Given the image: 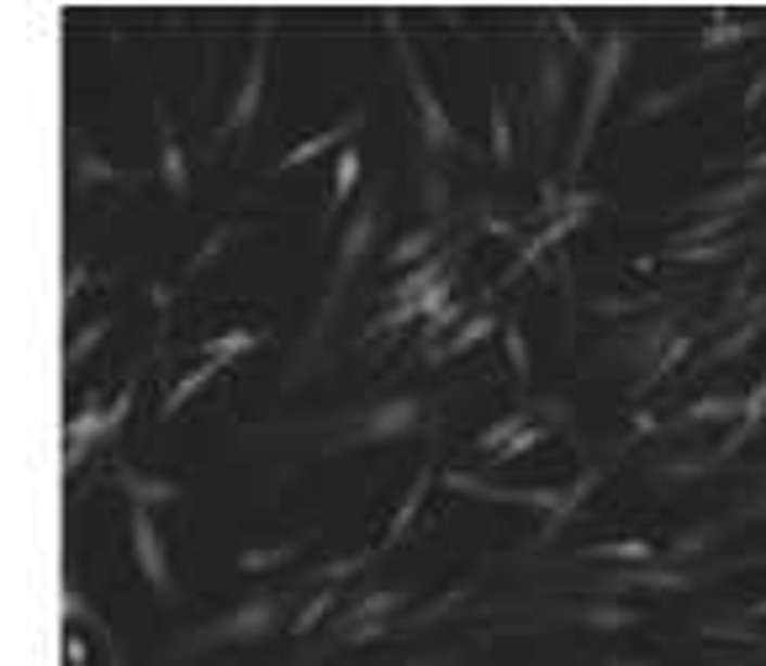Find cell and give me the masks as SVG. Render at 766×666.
Instances as JSON below:
<instances>
[{"mask_svg":"<svg viewBox=\"0 0 766 666\" xmlns=\"http://www.w3.org/2000/svg\"><path fill=\"white\" fill-rule=\"evenodd\" d=\"M629 48H635V38H629L624 27H613V33L598 42V53H592V80H587L582 123H576V143H571V169L587 165V149H592V138H598V123H603L608 101H613V85H618L624 64H629Z\"/></svg>","mask_w":766,"mask_h":666,"instance_id":"1","label":"cell"},{"mask_svg":"<svg viewBox=\"0 0 766 666\" xmlns=\"http://www.w3.org/2000/svg\"><path fill=\"white\" fill-rule=\"evenodd\" d=\"M397 59H403V69H407L412 106H418V117H423V143L439 149V154L460 149V132H455V123H449V112L439 106V95H434V85H429V75H423V64H418V53H412V42H407L403 33H397Z\"/></svg>","mask_w":766,"mask_h":666,"instance_id":"2","label":"cell"},{"mask_svg":"<svg viewBox=\"0 0 766 666\" xmlns=\"http://www.w3.org/2000/svg\"><path fill=\"white\" fill-rule=\"evenodd\" d=\"M444 482L455 492H471L482 502H513V508H539V513H556V502H561V492H550V487H491V482L471 476V471H449Z\"/></svg>","mask_w":766,"mask_h":666,"instance_id":"3","label":"cell"},{"mask_svg":"<svg viewBox=\"0 0 766 666\" xmlns=\"http://www.w3.org/2000/svg\"><path fill=\"white\" fill-rule=\"evenodd\" d=\"M132 550H138V566L154 582V592H175V577H169V561H164V545L154 518H149V508H132Z\"/></svg>","mask_w":766,"mask_h":666,"instance_id":"4","label":"cell"},{"mask_svg":"<svg viewBox=\"0 0 766 666\" xmlns=\"http://www.w3.org/2000/svg\"><path fill=\"white\" fill-rule=\"evenodd\" d=\"M418 418H423V402H418V397H397V402L375 408V413L355 428V445H370V439H397V434H407Z\"/></svg>","mask_w":766,"mask_h":666,"instance_id":"5","label":"cell"},{"mask_svg":"<svg viewBox=\"0 0 766 666\" xmlns=\"http://www.w3.org/2000/svg\"><path fill=\"white\" fill-rule=\"evenodd\" d=\"M360 123H365V112H349V117H344V123H339V127H323L318 138H307V143H296V149H285V154H281V165H276V169L312 165L318 154H328V149H339V143H349V138H355V127H360Z\"/></svg>","mask_w":766,"mask_h":666,"instance_id":"6","label":"cell"},{"mask_svg":"<svg viewBox=\"0 0 766 666\" xmlns=\"http://www.w3.org/2000/svg\"><path fill=\"white\" fill-rule=\"evenodd\" d=\"M276 619V598H259V603H243L239 614H228L217 629H206V640H254L265 635Z\"/></svg>","mask_w":766,"mask_h":666,"instance_id":"7","label":"cell"},{"mask_svg":"<svg viewBox=\"0 0 766 666\" xmlns=\"http://www.w3.org/2000/svg\"><path fill=\"white\" fill-rule=\"evenodd\" d=\"M608 592H624V587H650V592H687L692 577L687 572H655V566H624V572H613L603 577Z\"/></svg>","mask_w":766,"mask_h":666,"instance_id":"8","label":"cell"},{"mask_svg":"<svg viewBox=\"0 0 766 666\" xmlns=\"http://www.w3.org/2000/svg\"><path fill=\"white\" fill-rule=\"evenodd\" d=\"M370 233H375V212L365 207L355 222H349V233H344V254H339V270H333V286H344L349 276H355V265L365 259L370 249Z\"/></svg>","mask_w":766,"mask_h":666,"instance_id":"9","label":"cell"},{"mask_svg":"<svg viewBox=\"0 0 766 666\" xmlns=\"http://www.w3.org/2000/svg\"><path fill=\"white\" fill-rule=\"evenodd\" d=\"M766 191V175H745V180H735V185H725V191H714V196H703V202H692L698 212H745L756 196Z\"/></svg>","mask_w":766,"mask_h":666,"instance_id":"10","label":"cell"},{"mask_svg":"<svg viewBox=\"0 0 766 666\" xmlns=\"http://www.w3.org/2000/svg\"><path fill=\"white\" fill-rule=\"evenodd\" d=\"M587 561H618V566H650L655 561V545L650 540H603L582 550Z\"/></svg>","mask_w":766,"mask_h":666,"instance_id":"11","label":"cell"},{"mask_svg":"<svg viewBox=\"0 0 766 666\" xmlns=\"http://www.w3.org/2000/svg\"><path fill=\"white\" fill-rule=\"evenodd\" d=\"M740 413H745V397L719 392V397H698L682 413V423H740Z\"/></svg>","mask_w":766,"mask_h":666,"instance_id":"12","label":"cell"},{"mask_svg":"<svg viewBox=\"0 0 766 666\" xmlns=\"http://www.w3.org/2000/svg\"><path fill=\"white\" fill-rule=\"evenodd\" d=\"M571 619L587 629H635L640 625V609H629V603H587V609H576Z\"/></svg>","mask_w":766,"mask_h":666,"instance_id":"13","label":"cell"},{"mask_svg":"<svg viewBox=\"0 0 766 666\" xmlns=\"http://www.w3.org/2000/svg\"><path fill=\"white\" fill-rule=\"evenodd\" d=\"M708 85V75H692L687 85H677V90H655V95H646L640 106H635V123H655L661 112H672V106H682V101H692L698 90Z\"/></svg>","mask_w":766,"mask_h":666,"instance_id":"14","label":"cell"},{"mask_svg":"<svg viewBox=\"0 0 766 666\" xmlns=\"http://www.w3.org/2000/svg\"><path fill=\"white\" fill-rule=\"evenodd\" d=\"M539 101H545V112L556 117L565 101V59L561 48H545V59H539Z\"/></svg>","mask_w":766,"mask_h":666,"instance_id":"15","label":"cell"},{"mask_svg":"<svg viewBox=\"0 0 766 666\" xmlns=\"http://www.w3.org/2000/svg\"><path fill=\"white\" fill-rule=\"evenodd\" d=\"M259 85H265V48L254 53V64H248V75H243V90H239V101H233V112H228V127H222V132H239V127L248 123V112L259 106Z\"/></svg>","mask_w":766,"mask_h":666,"instance_id":"16","label":"cell"},{"mask_svg":"<svg viewBox=\"0 0 766 666\" xmlns=\"http://www.w3.org/2000/svg\"><path fill=\"white\" fill-rule=\"evenodd\" d=\"M762 418H766V375H762V386H751L745 392V413H740V423H735V434L725 439V450H719V460L729 456V450H740L756 428H762Z\"/></svg>","mask_w":766,"mask_h":666,"instance_id":"17","label":"cell"},{"mask_svg":"<svg viewBox=\"0 0 766 666\" xmlns=\"http://www.w3.org/2000/svg\"><path fill=\"white\" fill-rule=\"evenodd\" d=\"M762 33L756 22H729V16H714L708 27H703V48L708 53H725V48H740V42H751Z\"/></svg>","mask_w":766,"mask_h":666,"instance_id":"18","label":"cell"},{"mask_svg":"<svg viewBox=\"0 0 766 666\" xmlns=\"http://www.w3.org/2000/svg\"><path fill=\"white\" fill-rule=\"evenodd\" d=\"M122 487L132 492V508H149V502H175V498H180V487H175V482L143 476V471H122Z\"/></svg>","mask_w":766,"mask_h":666,"instance_id":"19","label":"cell"},{"mask_svg":"<svg viewBox=\"0 0 766 666\" xmlns=\"http://www.w3.org/2000/svg\"><path fill=\"white\" fill-rule=\"evenodd\" d=\"M429 482H434V471L423 465L418 476H412V487H407V498H403V508H397V518H392V535H386V545H397L407 535V524L418 518V508H423V492H429Z\"/></svg>","mask_w":766,"mask_h":666,"instance_id":"20","label":"cell"},{"mask_svg":"<svg viewBox=\"0 0 766 666\" xmlns=\"http://www.w3.org/2000/svg\"><path fill=\"white\" fill-rule=\"evenodd\" d=\"M222 371V366H217V360H206V366H196V371L186 375V381H180V386H175V392H169V397H164V418L169 413H180V408H186V402H191V397H196V392H202L206 381H212V375Z\"/></svg>","mask_w":766,"mask_h":666,"instance_id":"21","label":"cell"},{"mask_svg":"<svg viewBox=\"0 0 766 666\" xmlns=\"http://www.w3.org/2000/svg\"><path fill=\"white\" fill-rule=\"evenodd\" d=\"M355 185H360V154H355V149H344V154H339V165H333V212L349 202V191H355Z\"/></svg>","mask_w":766,"mask_h":666,"instance_id":"22","label":"cell"},{"mask_svg":"<svg viewBox=\"0 0 766 666\" xmlns=\"http://www.w3.org/2000/svg\"><path fill=\"white\" fill-rule=\"evenodd\" d=\"M491 329H497V318H471V323L455 333V338H449L444 349H434V360H449V355H465V349H476V344H482Z\"/></svg>","mask_w":766,"mask_h":666,"instance_id":"23","label":"cell"},{"mask_svg":"<svg viewBox=\"0 0 766 666\" xmlns=\"http://www.w3.org/2000/svg\"><path fill=\"white\" fill-rule=\"evenodd\" d=\"M491 159H497V165H508V159H513V127H508V106H502V95H491Z\"/></svg>","mask_w":766,"mask_h":666,"instance_id":"24","label":"cell"},{"mask_svg":"<svg viewBox=\"0 0 766 666\" xmlns=\"http://www.w3.org/2000/svg\"><path fill=\"white\" fill-rule=\"evenodd\" d=\"M524 423H528V413H508V418H497L491 428H482V434H476V450L497 456V450H502V445H508V439H513V434L524 428Z\"/></svg>","mask_w":766,"mask_h":666,"instance_id":"25","label":"cell"},{"mask_svg":"<svg viewBox=\"0 0 766 666\" xmlns=\"http://www.w3.org/2000/svg\"><path fill=\"white\" fill-rule=\"evenodd\" d=\"M259 344V333L254 329H233V333H222L217 344H206V360H217V366H228L233 355H243V349H254Z\"/></svg>","mask_w":766,"mask_h":666,"instance_id":"26","label":"cell"},{"mask_svg":"<svg viewBox=\"0 0 766 666\" xmlns=\"http://www.w3.org/2000/svg\"><path fill=\"white\" fill-rule=\"evenodd\" d=\"M756 333H762V312H756V318H745V323H740V329L729 333L725 344H719V349H714V355H708V366H719V360H735V355H740V349H745V344H751V338H756Z\"/></svg>","mask_w":766,"mask_h":666,"instance_id":"27","label":"cell"},{"mask_svg":"<svg viewBox=\"0 0 766 666\" xmlns=\"http://www.w3.org/2000/svg\"><path fill=\"white\" fill-rule=\"evenodd\" d=\"M714 535H719L714 524H698V529H687V535L672 540V555H677V561H692V555H703V550L714 545Z\"/></svg>","mask_w":766,"mask_h":666,"instance_id":"28","label":"cell"},{"mask_svg":"<svg viewBox=\"0 0 766 666\" xmlns=\"http://www.w3.org/2000/svg\"><path fill=\"white\" fill-rule=\"evenodd\" d=\"M429 249H434V228H412L403 244L392 249V265H412V259H423Z\"/></svg>","mask_w":766,"mask_h":666,"instance_id":"29","label":"cell"},{"mask_svg":"<svg viewBox=\"0 0 766 666\" xmlns=\"http://www.w3.org/2000/svg\"><path fill=\"white\" fill-rule=\"evenodd\" d=\"M545 434H550L545 423H524V428H519V434H513V439H508V445L497 450V460H519V456H528V450H534V445H539Z\"/></svg>","mask_w":766,"mask_h":666,"instance_id":"30","label":"cell"},{"mask_svg":"<svg viewBox=\"0 0 766 666\" xmlns=\"http://www.w3.org/2000/svg\"><path fill=\"white\" fill-rule=\"evenodd\" d=\"M735 249H740L735 239H719V244H692V249H672V254L687 259V265H714V259H729Z\"/></svg>","mask_w":766,"mask_h":666,"instance_id":"31","label":"cell"},{"mask_svg":"<svg viewBox=\"0 0 766 666\" xmlns=\"http://www.w3.org/2000/svg\"><path fill=\"white\" fill-rule=\"evenodd\" d=\"M285 555H291V545H276V550H248V555H239L243 572H265V566H281Z\"/></svg>","mask_w":766,"mask_h":666,"instance_id":"32","label":"cell"},{"mask_svg":"<svg viewBox=\"0 0 766 666\" xmlns=\"http://www.w3.org/2000/svg\"><path fill=\"white\" fill-rule=\"evenodd\" d=\"M164 175H169L175 196H186V165H180V149H175V138H164Z\"/></svg>","mask_w":766,"mask_h":666,"instance_id":"33","label":"cell"},{"mask_svg":"<svg viewBox=\"0 0 766 666\" xmlns=\"http://www.w3.org/2000/svg\"><path fill=\"white\" fill-rule=\"evenodd\" d=\"M328 603H333V592H318V598H312V603L302 609V619L291 625V635H307V629H312V625H318V619L328 614Z\"/></svg>","mask_w":766,"mask_h":666,"instance_id":"34","label":"cell"},{"mask_svg":"<svg viewBox=\"0 0 766 666\" xmlns=\"http://www.w3.org/2000/svg\"><path fill=\"white\" fill-rule=\"evenodd\" d=\"M502 338H508V349H513V371L528 381V344H524V333H519V323H508V333H502Z\"/></svg>","mask_w":766,"mask_h":666,"instance_id":"35","label":"cell"},{"mask_svg":"<svg viewBox=\"0 0 766 666\" xmlns=\"http://www.w3.org/2000/svg\"><path fill=\"white\" fill-rule=\"evenodd\" d=\"M762 95H766V69L751 80V90H745V112H756V106H762Z\"/></svg>","mask_w":766,"mask_h":666,"instance_id":"36","label":"cell"},{"mask_svg":"<svg viewBox=\"0 0 766 666\" xmlns=\"http://www.w3.org/2000/svg\"><path fill=\"white\" fill-rule=\"evenodd\" d=\"M751 175H766V149L756 154V159H751Z\"/></svg>","mask_w":766,"mask_h":666,"instance_id":"37","label":"cell"},{"mask_svg":"<svg viewBox=\"0 0 766 666\" xmlns=\"http://www.w3.org/2000/svg\"><path fill=\"white\" fill-rule=\"evenodd\" d=\"M745 614H751V619H766V603H751Z\"/></svg>","mask_w":766,"mask_h":666,"instance_id":"38","label":"cell"},{"mask_svg":"<svg viewBox=\"0 0 766 666\" xmlns=\"http://www.w3.org/2000/svg\"><path fill=\"white\" fill-rule=\"evenodd\" d=\"M603 666H655V662H603Z\"/></svg>","mask_w":766,"mask_h":666,"instance_id":"39","label":"cell"},{"mask_svg":"<svg viewBox=\"0 0 766 666\" xmlns=\"http://www.w3.org/2000/svg\"><path fill=\"white\" fill-rule=\"evenodd\" d=\"M714 666H735V662H714Z\"/></svg>","mask_w":766,"mask_h":666,"instance_id":"40","label":"cell"}]
</instances>
